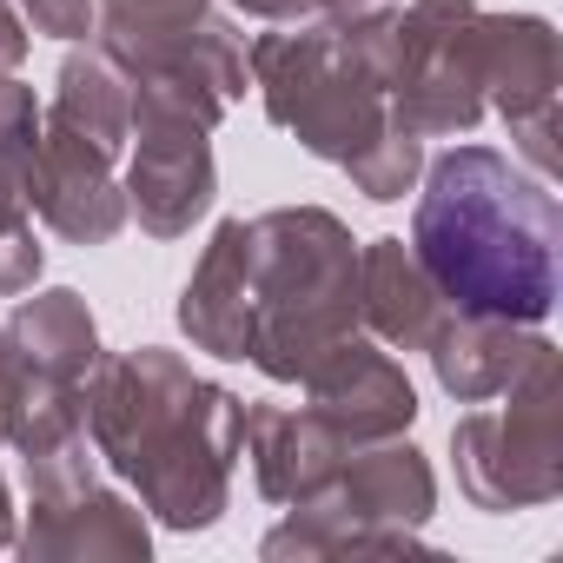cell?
<instances>
[{"label":"cell","mask_w":563,"mask_h":563,"mask_svg":"<svg viewBox=\"0 0 563 563\" xmlns=\"http://www.w3.org/2000/svg\"><path fill=\"white\" fill-rule=\"evenodd\" d=\"M418 258L431 286L471 312L504 325H537L556 306V199L490 146H457L431 166L418 199Z\"/></svg>","instance_id":"cell-1"}]
</instances>
